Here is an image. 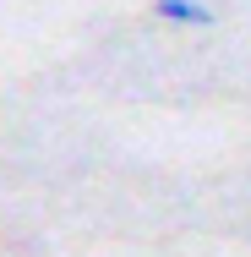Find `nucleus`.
Wrapping results in <instances>:
<instances>
[{
  "label": "nucleus",
  "instance_id": "nucleus-1",
  "mask_svg": "<svg viewBox=\"0 0 251 257\" xmlns=\"http://www.w3.org/2000/svg\"><path fill=\"white\" fill-rule=\"evenodd\" d=\"M153 17L158 22H175V28H213L218 22L213 6H202V0H153Z\"/></svg>",
  "mask_w": 251,
  "mask_h": 257
}]
</instances>
